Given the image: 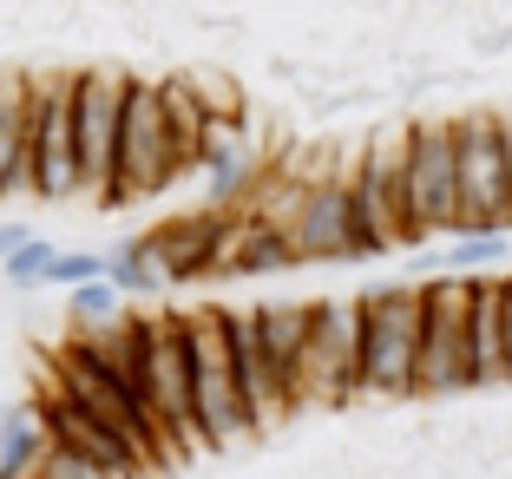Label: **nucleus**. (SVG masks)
Wrapping results in <instances>:
<instances>
[{"label":"nucleus","mask_w":512,"mask_h":479,"mask_svg":"<svg viewBox=\"0 0 512 479\" xmlns=\"http://www.w3.org/2000/svg\"><path fill=\"white\" fill-rule=\"evenodd\" d=\"M506 342H512V276H506Z\"/></svg>","instance_id":"nucleus-28"},{"label":"nucleus","mask_w":512,"mask_h":479,"mask_svg":"<svg viewBox=\"0 0 512 479\" xmlns=\"http://www.w3.org/2000/svg\"><path fill=\"white\" fill-rule=\"evenodd\" d=\"M33 479H119V473H106V466H92L86 453L46 447V460H40V473H33Z\"/></svg>","instance_id":"nucleus-25"},{"label":"nucleus","mask_w":512,"mask_h":479,"mask_svg":"<svg viewBox=\"0 0 512 479\" xmlns=\"http://www.w3.org/2000/svg\"><path fill=\"white\" fill-rule=\"evenodd\" d=\"M66 322H73V335L112 329V322H119V289H112V276H106V283L73 289V296H66Z\"/></svg>","instance_id":"nucleus-21"},{"label":"nucleus","mask_w":512,"mask_h":479,"mask_svg":"<svg viewBox=\"0 0 512 479\" xmlns=\"http://www.w3.org/2000/svg\"><path fill=\"white\" fill-rule=\"evenodd\" d=\"M33 197V73L0 66V197Z\"/></svg>","instance_id":"nucleus-14"},{"label":"nucleus","mask_w":512,"mask_h":479,"mask_svg":"<svg viewBox=\"0 0 512 479\" xmlns=\"http://www.w3.org/2000/svg\"><path fill=\"white\" fill-rule=\"evenodd\" d=\"M184 171H197V158L184 151L178 125H171L165 79H132V92H125V132H119V204L158 197Z\"/></svg>","instance_id":"nucleus-4"},{"label":"nucleus","mask_w":512,"mask_h":479,"mask_svg":"<svg viewBox=\"0 0 512 479\" xmlns=\"http://www.w3.org/2000/svg\"><path fill=\"white\" fill-rule=\"evenodd\" d=\"M427 283H381L362 296V407H407L421 394Z\"/></svg>","instance_id":"nucleus-1"},{"label":"nucleus","mask_w":512,"mask_h":479,"mask_svg":"<svg viewBox=\"0 0 512 479\" xmlns=\"http://www.w3.org/2000/svg\"><path fill=\"white\" fill-rule=\"evenodd\" d=\"M506 119V178H512V112H499Z\"/></svg>","instance_id":"nucleus-27"},{"label":"nucleus","mask_w":512,"mask_h":479,"mask_svg":"<svg viewBox=\"0 0 512 479\" xmlns=\"http://www.w3.org/2000/svg\"><path fill=\"white\" fill-rule=\"evenodd\" d=\"M296 263H302V256H296V243H289V230L270 224V217H250V210H243V217H237V237H230L224 276H283V270H296Z\"/></svg>","instance_id":"nucleus-18"},{"label":"nucleus","mask_w":512,"mask_h":479,"mask_svg":"<svg viewBox=\"0 0 512 479\" xmlns=\"http://www.w3.org/2000/svg\"><path fill=\"white\" fill-rule=\"evenodd\" d=\"M112 276V250H60V263H53V289H86V283H106Z\"/></svg>","instance_id":"nucleus-24"},{"label":"nucleus","mask_w":512,"mask_h":479,"mask_svg":"<svg viewBox=\"0 0 512 479\" xmlns=\"http://www.w3.org/2000/svg\"><path fill=\"white\" fill-rule=\"evenodd\" d=\"M473 375H480V394H506L512 388L506 276H473Z\"/></svg>","instance_id":"nucleus-15"},{"label":"nucleus","mask_w":512,"mask_h":479,"mask_svg":"<svg viewBox=\"0 0 512 479\" xmlns=\"http://www.w3.org/2000/svg\"><path fill=\"white\" fill-rule=\"evenodd\" d=\"M348 407H362V296H322L296 375V414H348Z\"/></svg>","instance_id":"nucleus-2"},{"label":"nucleus","mask_w":512,"mask_h":479,"mask_svg":"<svg viewBox=\"0 0 512 479\" xmlns=\"http://www.w3.org/2000/svg\"><path fill=\"white\" fill-rule=\"evenodd\" d=\"M53 447L40 407H0V479H33Z\"/></svg>","instance_id":"nucleus-19"},{"label":"nucleus","mask_w":512,"mask_h":479,"mask_svg":"<svg viewBox=\"0 0 512 479\" xmlns=\"http://www.w3.org/2000/svg\"><path fill=\"white\" fill-rule=\"evenodd\" d=\"M506 250H512L506 230H499V237H453V243H447V256H440V270H453V276L493 270V263H506Z\"/></svg>","instance_id":"nucleus-23"},{"label":"nucleus","mask_w":512,"mask_h":479,"mask_svg":"<svg viewBox=\"0 0 512 479\" xmlns=\"http://www.w3.org/2000/svg\"><path fill=\"white\" fill-rule=\"evenodd\" d=\"M79 73H33V197L73 204L79 197V112H73Z\"/></svg>","instance_id":"nucleus-9"},{"label":"nucleus","mask_w":512,"mask_h":479,"mask_svg":"<svg viewBox=\"0 0 512 479\" xmlns=\"http://www.w3.org/2000/svg\"><path fill=\"white\" fill-rule=\"evenodd\" d=\"M256 315V335L270 348L276 375L289 388V407H296V375H302V355H309V329H316V302H250Z\"/></svg>","instance_id":"nucleus-17"},{"label":"nucleus","mask_w":512,"mask_h":479,"mask_svg":"<svg viewBox=\"0 0 512 479\" xmlns=\"http://www.w3.org/2000/svg\"><path fill=\"white\" fill-rule=\"evenodd\" d=\"M40 414H46V434H53V447H66V453H86L92 466H106V473H119V479L145 473V466H138L132 453H125L119 440H112V434H106V427H99V420H92L79 401H66L60 388H53V394L40 401Z\"/></svg>","instance_id":"nucleus-16"},{"label":"nucleus","mask_w":512,"mask_h":479,"mask_svg":"<svg viewBox=\"0 0 512 479\" xmlns=\"http://www.w3.org/2000/svg\"><path fill=\"white\" fill-rule=\"evenodd\" d=\"M289 243H296L302 263H355V256H362L348 171H335V178H316L309 191H302L296 217H289Z\"/></svg>","instance_id":"nucleus-11"},{"label":"nucleus","mask_w":512,"mask_h":479,"mask_svg":"<svg viewBox=\"0 0 512 479\" xmlns=\"http://www.w3.org/2000/svg\"><path fill=\"white\" fill-rule=\"evenodd\" d=\"M125 92L132 79L112 66H86L73 79L79 112V197L92 210H119V132H125Z\"/></svg>","instance_id":"nucleus-6"},{"label":"nucleus","mask_w":512,"mask_h":479,"mask_svg":"<svg viewBox=\"0 0 512 479\" xmlns=\"http://www.w3.org/2000/svg\"><path fill=\"white\" fill-rule=\"evenodd\" d=\"M407 217H414L427 237H460V230H467L453 119H407Z\"/></svg>","instance_id":"nucleus-8"},{"label":"nucleus","mask_w":512,"mask_h":479,"mask_svg":"<svg viewBox=\"0 0 512 479\" xmlns=\"http://www.w3.org/2000/svg\"><path fill=\"white\" fill-rule=\"evenodd\" d=\"M53 263H60V250H53L46 237H33L27 250H14L7 263H0V283L20 289V296H27V289H46V283H53Z\"/></svg>","instance_id":"nucleus-22"},{"label":"nucleus","mask_w":512,"mask_h":479,"mask_svg":"<svg viewBox=\"0 0 512 479\" xmlns=\"http://www.w3.org/2000/svg\"><path fill=\"white\" fill-rule=\"evenodd\" d=\"M33 237H40V230H33V224H20V217H14V224H7V217H0V263H7V256H14V250H27Z\"/></svg>","instance_id":"nucleus-26"},{"label":"nucleus","mask_w":512,"mask_h":479,"mask_svg":"<svg viewBox=\"0 0 512 479\" xmlns=\"http://www.w3.org/2000/svg\"><path fill=\"white\" fill-rule=\"evenodd\" d=\"M151 407L165 420L171 460L178 453H204V434H197V381H191V329L184 315H151Z\"/></svg>","instance_id":"nucleus-10"},{"label":"nucleus","mask_w":512,"mask_h":479,"mask_svg":"<svg viewBox=\"0 0 512 479\" xmlns=\"http://www.w3.org/2000/svg\"><path fill=\"white\" fill-rule=\"evenodd\" d=\"M230 237H237V217H217V210H197V217H178V224L151 230V243H158V256H165L171 283L217 276L230 263Z\"/></svg>","instance_id":"nucleus-13"},{"label":"nucleus","mask_w":512,"mask_h":479,"mask_svg":"<svg viewBox=\"0 0 512 479\" xmlns=\"http://www.w3.org/2000/svg\"><path fill=\"white\" fill-rule=\"evenodd\" d=\"M480 394L473 375V276H427V335H421V394L414 401L440 407Z\"/></svg>","instance_id":"nucleus-5"},{"label":"nucleus","mask_w":512,"mask_h":479,"mask_svg":"<svg viewBox=\"0 0 512 479\" xmlns=\"http://www.w3.org/2000/svg\"><path fill=\"white\" fill-rule=\"evenodd\" d=\"M112 289H119V296H158V289H171L158 243L151 237H125L119 250H112Z\"/></svg>","instance_id":"nucleus-20"},{"label":"nucleus","mask_w":512,"mask_h":479,"mask_svg":"<svg viewBox=\"0 0 512 479\" xmlns=\"http://www.w3.org/2000/svg\"><path fill=\"white\" fill-rule=\"evenodd\" d=\"M184 329H191V381H197V434H204V453H230L256 434L243 381H237V355H230V322H224V309H191Z\"/></svg>","instance_id":"nucleus-3"},{"label":"nucleus","mask_w":512,"mask_h":479,"mask_svg":"<svg viewBox=\"0 0 512 479\" xmlns=\"http://www.w3.org/2000/svg\"><path fill=\"white\" fill-rule=\"evenodd\" d=\"M224 322H230V355H237V381H243V401H250L256 434H263V427H283V420H296L283 375H276L270 348H263V335H256V315H250V309H224Z\"/></svg>","instance_id":"nucleus-12"},{"label":"nucleus","mask_w":512,"mask_h":479,"mask_svg":"<svg viewBox=\"0 0 512 479\" xmlns=\"http://www.w3.org/2000/svg\"><path fill=\"white\" fill-rule=\"evenodd\" d=\"M460 138V197H467V230L460 237H512V178H506V119L493 105L453 112Z\"/></svg>","instance_id":"nucleus-7"}]
</instances>
